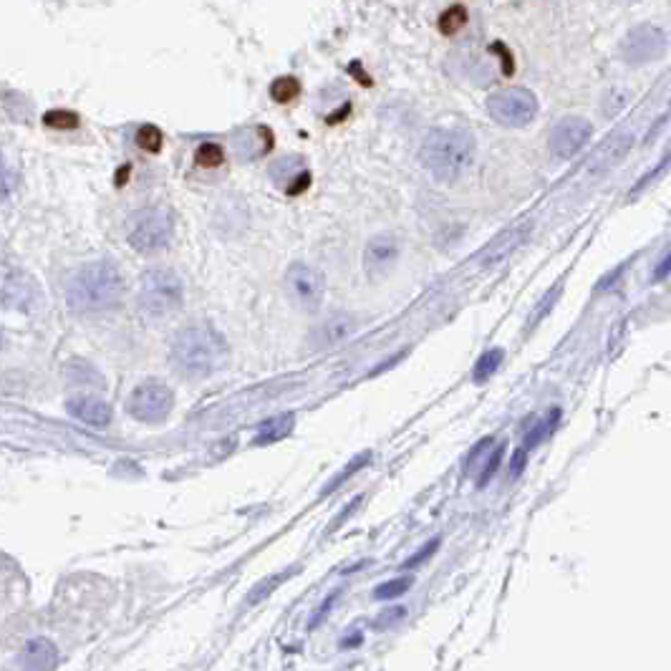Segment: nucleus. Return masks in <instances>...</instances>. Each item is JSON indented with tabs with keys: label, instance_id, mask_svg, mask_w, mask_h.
Returning <instances> with one entry per match:
<instances>
[{
	"label": "nucleus",
	"instance_id": "nucleus-1",
	"mask_svg": "<svg viewBox=\"0 0 671 671\" xmlns=\"http://www.w3.org/2000/svg\"><path fill=\"white\" fill-rule=\"evenodd\" d=\"M230 356V346L220 331L208 323H192L182 329L172 341L169 361L179 376L190 381H205L223 369Z\"/></svg>",
	"mask_w": 671,
	"mask_h": 671
},
{
	"label": "nucleus",
	"instance_id": "nucleus-2",
	"mask_svg": "<svg viewBox=\"0 0 671 671\" xmlns=\"http://www.w3.org/2000/svg\"><path fill=\"white\" fill-rule=\"evenodd\" d=\"M124 299V275L111 260H94L76 270L66 285V303L74 314L111 311Z\"/></svg>",
	"mask_w": 671,
	"mask_h": 671
},
{
	"label": "nucleus",
	"instance_id": "nucleus-3",
	"mask_svg": "<svg viewBox=\"0 0 671 671\" xmlns=\"http://www.w3.org/2000/svg\"><path fill=\"white\" fill-rule=\"evenodd\" d=\"M475 136L454 127H437L421 142V165L442 184H454L475 165Z\"/></svg>",
	"mask_w": 671,
	"mask_h": 671
},
{
	"label": "nucleus",
	"instance_id": "nucleus-4",
	"mask_svg": "<svg viewBox=\"0 0 671 671\" xmlns=\"http://www.w3.org/2000/svg\"><path fill=\"white\" fill-rule=\"evenodd\" d=\"M184 303V285L172 268H151L144 273L136 306L150 321H169Z\"/></svg>",
	"mask_w": 671,
	"mask_h": 671
},
{
	"label": "nucleus",
	"instance_id": "nucleus-5",
	"mask_svg": "<svg viewBox=\"0 0 671 671\" xmlns=\"http://www.w3.org/2000/svg\"><path fill=\"white\" fill-rule=\"evenodd\" d=\"M175 225L177 220L172 209L167 205H151L135 217V225L129 230V245L139 253L162 250L175 235Z\"/></svg>",
	"mask_w": 671,
	"mask_h": 671
},
{
	"label": "nucleus",
	"instance_id": "nucleus-6",
	"mask_svg": "<svg viewBox=\"0 0 671 671\" xmlns=\"http://www.w3.org/2000/svg\"><path fill=\"white\" fill-rule=\"evenodd\" d=\"M487 114L497 124L510 127V129L528 127L537 117L536 94L522 89V86H510V89L495 91V94H490V99H487Z\"/></svg>",
	"mask_w": 671,
	"mask_h": 671
},
{
	"label": "nucleus",
	"instance_id": "nucleus-7",
	"mask_svg": "<svg viewBox=\"0 0 671 671\" xmlns=\"http://www.w3.org/2000/svg\"><path fill=\"white\" fill-rule=\"evenodd\" d=\"M175 406V391L165 381H142L127 399V412L144 424H162Z\"/></svg>",
	"mask_w": 671,
	"mask_h": 671
},
{
	"label": "nucleus",
	"instance_id": "nucleus-8",
	"mask_svg": "<svg viewBox=\"0 0 671 671\" xmlns=\"http://www.w3.org/2000/svg\"><path fill=\"white\" fill-rule=\"evenodd\" d=\"M285 296L300 311H315L326 293V278L321 270H315L308 263H293L285 270Z\"/></svg>",
	"mask_w": 671,
	"mask_h": 671
},
{
	"label": "nucleus",
	"instance_id": "nucleus-9",
	"mask_svg": "<svg viewBox=\"0 0 671 671\" xmlns=\"http://www.w3.org/2000/svg\"><path fill=\"white\" fill-rule=\"evenodd\" d=\"M667 33L659 29V26H651V23H642L636 29H631L621 44V56L631 66H646V63H654L664 53H667Z\"/></svg>",
	"mask_w": 671,
	"mask_h": 671
},
{
	"label": "nucleus",
	"instance_id": "nucleus-10",
	"mask_svg": "<svg viewBox=\"0 0 671 671\" xmlns=\"http://www.w3.org/2000/svg\"><path fill=\"white\" fill-rule=\"evenodd\" d=\"M591 136H593V124L591 121L583 119V117H566L551 129L548 150L558 160H573L576 154H581V150H585Z\"/></svg>",
	"mask_w": 671,
	"mask_h": 671
},
{
	"label": "nucleus",
	"instance_id": "nucleus-11",
	"mask_svg": "<svg viewBox=\"0 0 671 671\" xmlns=\"http://www.w3.org/2000/svg\"><path fill=\"white\" fill-rule=\"evenodd\" d=\"M399 258V245L397 240L389 238V235H376L366 242V253H364V266H366V273L372 278H379V275H387L389 270L394 268Z\"/></svg>",
	"mask_w": 671,
	"mask_h": 671
},
{
	"label": "nucleus",
	"instance_id": "nucleus-12",
	"mask_svg": "<svg viewBox=\"0 0 671 671\" xmlns=\"http://www.w3.org/2000/svg\"><path fill=\"white\" fill-rule=\"evenodd\" d=\"M270 177L288 194L303 192L311 184V175H308V169H306L300 157H283V160L273 162L270 165Z\"/></svg>",
	"mask_w": 671,
	"mask_h": 671
},
{
	"label": "nucleus",
	"instance_id": "nucleus-13",
	"mask_svg": "<svg viewBox=\"0 0 671 671\" xmlns=\"http://www.w3.org/2000/svg\"><path fill=\"white\" fill-rule=\"evenodd\" d=\"M356 318L351 314H336L326 318L318 329L314 331V348H333V346H341L343 341H348L354 333H356Z\"/></svg>",
	"mask_w": 671,
	"mask_h": 671
},
{
	"label": "nucleus",
	"instance_id": "nucleus-14",
	"mask_svg": "<svg viewBox=\"0 0 671 671\" xmlns=\"http://www.w3.org/2000/svg\"><path fill=\"white\" fill-rule=\"evenodd\" d=\"M66 409H69L71 417L84 421V424H91V427H106L114 419V409L106 402H102V399H96V397H76V399H69Z\"/></svg>",
	"mask_w": 671,
	"mask_h": 671
},
{
	"label": "nucleus",
	"instance_id": "nucleus-15",
	"mask_svg": "<svg viewBox=\"0 0 671 671\" xmlns=\"http://www.w3.org/2000/svg\"><path fill=\"white\" fill-rule=\"evenodd\" d=\"M525 235H528V225H525V227H512V230L503 233L500 238L495 240L493 245L485 248V253L479 258L482 270H493L495 266H500L503 260H507V255H512V250L525 240Z\"/></svg>",
	"mask_w": 671,
	"mask_h": 671
},
{
	"label": "nucleus",
	"instance_id": "nucleus-16",
	"mask_svg": "<svg viewBox=\"0 0 671 671\" xmlns=\"http://www.w3.org/2000/svg\"><path fill=\"white\" fill-rule=\"evenodd\" d=\"M23 667L26 669H56L59 667V649H56V643L51 642V639H44V636H38V639H30L26 646H23Z\"/></svg>",
	"mask_w": 671,
	"mask_h": 671
},
{
	"label": "nucleus",
	"instance_id": "nucleus-17",
	"mask_svg": "<svg viewBox=\"0 0 671 671\" xmlns=\"http://www.w3.org/2000/svg\"><path fill=\"white\" fill-rule=\"evenodd\" d=\"M296 427V414L293 412H283L278 417L266 419L260 427H258V434L253 437L255 447H266V445H273V442H281L288 434L293 432Z\"/></svg>",
	"mask_w": 671,
	"mask_h": 671
},
{
	"label": "nucleus",
	"instance_id": "nucleus-18",
	"mask_svg": "<svg viewBox=\"0 0 671 671\" xmlns=\"http://www.w3.org/2000/svg\"><path fill=\"white\" fill-rule=\"evenodd\" d=\"M233 147L240 160H255L260 154L270 150V135L266 127H255V129H242L233 139Z\"/></svg>",
	"mask_w": 671,
	"mask_h": 671
},
{
	"label": "nucleus",
	"instance_id": "nucleus-19",
	"mask_svg": "<svg viewBox=\"0 0 671 671\" xmlns=\"http://www.w3.org/2000/svg\"><path fill=\"white\" fill-rule=\"evenodd\" d=\"M372 460H373V454L369 452V449H366V452H361V454H356V457H354L351 462L343 467L339 475H333V479H331L329 485H326V487L321 490V497H329V495L336 493V490H339V487H343V485H346L348 479L356 475V472H361V470H364L366 464H372Z\"/></svg>",
	"mask_w": 671,
	"mask_h": 671
},
{
	"label": "nucleus",
	"instance_id": "nucleus-20",
	"mask_svg": "<svg viewBox=\"0 0 671 671\" xmlns=\"http://www.w3.org/2000/svg\"><path fill=\"white\" fill-rule=\"evenodd\" d=\"M467 23H470V13H467V8L464 5H449L445 13L439 15V20H437V29L439 33L445 36V38H452V36H457V33H462L467 29Z\"/></svg>",
	"mask_w": 671,
	"mask_h": 671
},
{
	"label": "nucleus",
	"instance_id": "nucleus-21",
	"mask_svg": "<svg viewBox=\"0 0 671 671\" xmlns=\"http://www.w3.org/2000/svg\"><path fill=\"white\" fill-rule=\"evenodd\" d=\"M503 358H505V351H503V348H487V351L478 358L475 369H472V381H475V384H485V381H487L490 376H495V372L500 369Z\"/></svg>",
	"mask_w": 671,
	"mask_h": 671
},
{
	"label": "nucleus",
	"instance_id": "nucleus-22",
	"mask_svg": "<svg viewBox=\"0 0 671 671\" xmlns=\"http://www.w3.org/2000/svg\"><path fill=\"white\" fill-rule=\"evenodd\" d=\"M558 421H561V409H551V412L530 430L528 439H525V449H536L543 439H548L552 434V430L558 427Z\"/></svg>",
	"mask_w": 671,
	"mask_h": 671
},
{
	"label": "nucleus",
	"instance_id": "nucleus-23",
	"mask_svg": "<svg viewBox=\"0 0 671 671\" xmlns=\"http://www.w3.org/2000/svg\"><path fill=\"white\" fill-rule=\"evenodd\" d=\"M634 144V136H618V139H613L611 144H606L603 147V151L598 154V160H596V169H609V167H613L624 154H626V150Z\"/></svg>",
	"mask_w": 671,
	"mask_h": 671
},
{
	"label": "nucleus",
	"instance_id": "nucleus-24",
	"mask_svg": "<svg viewBox=\"0 0 671 671\" xmlns=\"http://www.w3.org/2000/svg\"><path fill=\"white\" fill-rule=\"evenodd\" d=\"M296 570H299V568H288V570H283V573H275V576H268V578H263V581L258 583L253 591H250V596H248V603H250V606H255V603L266 601V598H268L270 593H273V591L278 588V585H283V583L288 581V578H290V576H293Z\"/></svg>",
	"mask_w": 671,
	"mask_h": 671
},
{
	"label": "nucleus",
	"instance_id": "nucleus-25",
	"mask_svg": "<svg viewBox=\"0 0 671 671\" xmlns=\"http://www.w3.org/2000/svg\"><path fill=\"white\" fill-rule=\"evenodd\" d=\"M412 588V578L409 576H402V578H391V581L381 583L373 588V598L376 601H391V598H399L404 593H409Z\"/></svg>",
	"mask_w": 671,
	"mask_h": 671
},
{
	"label": "nucleus",
	"instance_id": "nucleus-26",
	"mask_svg": "<svg viewBox=\"0 0 671 671\" xmlns=\"http://www.w3.org/2000/svg\"><path fill=\"white\" fill-rule=\"evenodd\" d=\"M300 94V84L293 78V76H283V78H275L273 86H270V96L278 102V104H288L293 102Z\"/></svg>",
	"mask_w": 671,
	"mask_h": 671
},
{
	"label": "nucleus",
	"instance_id": "nucleus-27",
	"mask_svg": "<svg viewBox=\"0 0 671 671\" xmlns=\"http://www.w3.org/2000/svg\"><path fill=\"white\" fill-rule=\"evenodd\" d=\"M503 457H505V445H497L490 452V457L485 460V464H482V472L478 475V487H487L493 482L497 470H500V464H503Z\"/></svg>",
	"mask_w": 671,
	"mask_h": 671
},
{
	"label": "nucleus",
	"instance_id": "nucleus-28",
	"mask_svg": "<svg viewBox=\"0 0 671 671\" xmlns=\"http://www.w3.org/2000/svg\"><path fill=\"white\" fill-rule=\"evenodd\" d=\"M136 144L144 151H150V154H157V151L162 150V132L157 127H151V124H144L136 132Z\"/></svg>",
	"mask_w": 671,
	"mask_h": 671
},
{
	"label": "nucleus",
	"instance_id": "nucleus-29",
	"mask_svg": "<svg viewBox=\"0 0 671 671\" xmlns=\"http://www.w3.org/2000/svg\"><path fill=\"white\" fill-rule=\"evenodd\" d=\"M44 121L53 129H76L78 127V117L71 111H48Z\"/></svg>",
	"mask_w": 671,
	"mask_h": 671
},
{
	"label": "nucleus",
	"instance_id": "nucleus-30",
	"mask_svg": "<svg viewBox=\"0 0 671 671\" xmlns=\"http://www.w3.org/2000/svg\"><path fill=\"white\" fill-rule=\"evenodd\" d=\"M197 162L202 167H217L223 165V150L217 144H202L197 150Z\"/></svg>",
	"mask_w": 671,
	"mask_h": 671
},
{
	"label": "nucleus",
	"instance_id": "nucleus-31",
	"mask_svg": "<svg viewBox=\"0 0 671 671\" xmlns=\"http://www.w3.org/2000/svg\"><path fill=\"white\" fill-rule=\"evenodd\" d=\"M669 165H671V150L667 151V154H664L661 160H659V165L654 167L651 172H646V175H643V177L639 179V182H636V187H634V194L642 192L643 187H646V184H651V182H654V179H657L659 175H664V169H667V167H669Z\"/></svg>",
	"mask_w": 671,
	"mask_h": 671
},
{
	"label": "nucleus",
	"instance_id": "nucleus-32",
	"mask_svg": "<svg viewBox=\"0 0 671 671\" xmlns=\"http://www.w3.org/2000/svg\"><path fill=\"white\" fill-rule=\"evenodd\" d=\"M15 187V175L11 167L3 162V157H0V202H5L11 192H13Z\"/></svg>",
	"mask_w": 671,
	"mask_h": 671
},
{
	"label": "nucleus",
	"instance_id": "nucleus-33",
	"mask_svg": "<svg viewBox=\"0 0 671 671\" xmlns=\"http://www.w3.org/2000/svg\"><path fill=\"white\" fill-rule=\"evenodd\" d=\"M525 464H528V449L520 447L512 452V457H510V467H507V478L510 479H518L525 472Z\"/></svg>",
	"mask_w": 671,
	"mask_h": 671
},
{
	"label": "nucleus",
	"instance_id": "nucleus-34",
	"mask_svg": "<svg viewBox=\"0 0 671 671\" xmlns=\"http://www.w3.org/2000/svg\"><path fill=\"white\" fill-rule=\"evenodd\" d=\"M558 296H561V285H555V288H552V296L548 293L545 299L537 303V308H536L537 314H536V321H533V326H536V323H540V321H543V318L548 315V311L552 308V303H555V299H558Z\"/></svg>",
	"mask_w": 671,
	"mask_h": 671
},
{
	"label": "nucleus",
	"instance_id": "nucleus-35",
	"mask_svg": "<svg viewBox=\"0 0 671 671\" xmlns=\"http://www.w3.org/2000/svg\"><path fill=\"white\" fill-rule=\"evenodd\" d=\"M437 548H439V540H437V537H434L432 543H427V545H424V548H421V551H419L417 555H412V558H409V561H406V563H404V568H406V570H412V568H417L419 563H421V561H427V558H430V555H432V552L437 551Z\"/></svg>",
	"mask_w": 671,
	"mask_h": 671
},
{
	"label": "nucleus",
	"instance_id": "nucleus-36",
	"mask_svg": "<svg viewBox=\"0 0 671 671\" xmlns=\"http://www.w3.org/2000/svg\"><path fill=\"white\" fill-rule=\"evenodd\" d=\"M336 598H339V593H331V596L323 601V606H321V609L315 611L314 621H311V628H315L318 624H321V621H323V618H326V613L331 611V606H333V601H336Z\"/></svg>",
	"mask_w": 671,
	"mask_h": 671
},
{
	"label": "nucleus",
	"instance_id": "nucleus-37",
	"mask_svg": "<svg viewBox=\"0 0 671 671\" xmlns=\"http://www.w3.org/2000/svg\"><path fill=\"white\" fill-rule=\"evenodd\" d=\"M358 505H361V497H356V500H351L348 505L343 507V515H341V518H336V520H333V525H331V528H329V533H331V530H336V528H339V525H341V522L346 520V518H351V515H354V510H356Z\"/></svg>",
	"mask_w": 671,
	"mask_h": 671
},
{
	"label": "nucleus",
	"instance_id": "nucleus-38",
	"mask_svg": "<svg viewBox=\"0 0 671 671\" xmlns=\"http://www.w3.org/2000/svg\"><path fill=\"white\" fill-rule=\"evenodd\" d=\"M669 273H671V253L667 255V258H664V260H661V263H659V266H657V273H654V281H664V278H667Z\"/></svg>",
	"mask_w": 671,
	"mask_h": 671
},
{
	"label": "nucleus",
	"instance_id": "nucleus-39",
	"mask_svg": "<svg viewBox=\"0 0 671 671\" xmlns=\"http://www.w3.org/2000/svg\"><path fill=\"white\" fill-rule=\"evenodd\" d=\"M402 613H404V609H391V611H387V616H381V618L376 621V626H387V624H391L394 618H402Z\"/></svg>",
	"mask_w": 671,
	"mask_h": 671
},
{
	"label": "nucleus",
	"instance_id": "nucleus-40",
	"mask_svg": "<svg viewBox=\"0 0 671 671\" xmlns=\"http://www.w3.org/2000/svg\"><path fill=\"white\" fill-rule=\"evenodd\" d=\"M0 348H3V329H0Z\"/></svg>",
	"mask_w": 671,
	"mask_h": 671
}]
</instances>
